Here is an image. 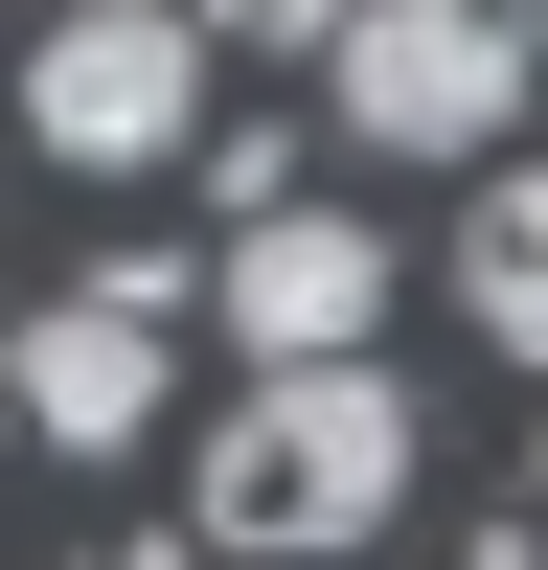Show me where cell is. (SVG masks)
I'll return each mask as SVG.
<instances>
[{
    "label": "cell",
    "mask_w": 548,
    "mask_h": 570,
    "mask_svg": "<svg viewBox=\"0 0 548 570\" xmlns=\"http://www.w3.org/2000/svg\"><path fill=\"white\" fill-rule=\"evenodd\" d=\"M206 69L228 46L183 23V0H69V23L23 46V137L69 183H160V160H206Z\"/></svg>",
    "instance_id": "obj_3"
},
{
    "label": "cell",
    "mask_w": 548,
    "mask_h": 570,
    "mask_svg": "<svg viewBox=\"0 0 548 570\" xmlns=\"http://www.w3.org/2000/svg\"><path fill=\"white\" fill-rule=\"evenodd\" d=\"M457 570H548V525H480V548H457Z\"/></svg>",
    "instance_id": "obj_8"
},
{
    "label": "cell",
    "mask_w": 548,
    "mask_h": 570,
    "mask_svg": "<svg viewBox=\"0 0 548 570\" xmlns=\"http://www.w3.org/2000/svg\"><path fill=\"white\" fill-rule=\"evenodd\" d=\"M0 411H23L46 456H137V434H160V274H91V297H46L23 343H0Z\"/></svg>",
    "instance_id": "obj_5"
},
{
    "label": "cell",
    "mask_w": 548,
    "mask_h": 570,
    "mask_svg": "<svg viewBox=\"0 0 548 570\" xmlns=\"http://www.w3.org/2000/svg\"><path fill=\"white\" fill-rule=\"evenodd\" d=\"M206 46H343V0H183Z\"/></svg>",
    "instance_id": "obj_7"
},
{
    "label": "cell",
    "mask_w": 548,
    "mask_h": 570,
    "mask_svg": "<svg viewBox=\"0 0 548 570\" xmlns=\"http://www.w3.org/2000/svg\"><path fill=\"white\" fill-rule=\"evenodd\" d=\"M183 502H206V548H252V570L365 548V525L411 502V389H389V365H297V389H252V411L206 434Z\"/></svg>",
    "instance_id": "obj_1"
},
{
    "label": "cell",
    "mask_w": 548,
    "mask_h": 570,
    "mask_svg": "<svg viewBox=\"0 0 548 570\" xmlns=\"http://www.w3.org/2000/svg\"><path fill=\"white\" fill-rule=\"evenodd\" d=\"M457 297H480V343L548 365V160H502L480 206H457Z\"/></svg>",
    "instance_id": "obj_6"
},
{
    "label": "cell",
    "mask_w": 548,
    "mask_h": 570,
    "mask_svg": "<svg viewBox=\"0 0 548 570\" xmlns=\"http://www.w3.org/2000/svg\"><path fill=\"white\" fill-rule=\"evenodd\" d=\"M206 320L252 343V389H297V365H365V320H389V228H365V206H274V228H228Z\"/></svg>",
    "instance_id": "obj_4"
},
{
    "label": "cell",
    "mask_w": 548,
    "mask_h": 570,
    "mask_svg": "<svg viewBox=\"0 0 548 570\" xmlns=\"http://www.w3.org/2000/svg\"><path fill=\"white\" fill-rule=\"evenodd\" d=\"M526 91H548L526 0H343V46H320L343 160H480L502 183V115H526Z\"/></svg>",
    "instance_id": "obj_2"
},
{
    "label": "cell",
    "mask_w": 548,
    "mask_h": 570,
    "mask_svg": "<svg viewBox=\"0 0 548 570\" xmlns=\"http://www.w3.org/2000/svg\"><path fill=\"white\" fill-rule=\"evenodd\" d=\"M526 525H548V480H526Z\"/></svg>",
    "instance_id": "obj_9"
}]
</instances>
